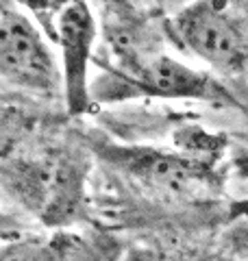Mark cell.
<instances>
[{"instance_id":"6da1fadb","label":"cell","mask_w":248,"mask_h":261,"mask_svg":"<svg viewBox=\"0 0 248 261\" xmlns=\"http://www.w3.org/2000/svg\"><path fill=\"white\" fill-rule=\"evenodd\" d=\"M41 133L13 159L5 161L7 187L39 222L65 228L85 207L87 152L68 140L39 144Z\"/></svg>"},{"instance_id":"7a4b0ae2","label":"cell","mask_w":248,"mask_h":261,"mask_svg":"<svg viewBox=\"0 0 248 261\" xmlns=\"http://www.w3.org/2000/svg\"><path fill=\"white\" fill-rule=\"evenodd\" d=\"M168 33L189 55L203 59L225 79L248 76V39L225 5L196 3L168 22Z\"/></svg>"},{"instance_id":"3957f363","label":"cell","mask_w":248,"mask_h":261,"mask_svg":"<svg viewBox=\"0 0 248 261\" xmlns=\"http://www.w3.org/2000/svg\"><path fill=\"white\" fill-rule=\"evenodd\" d=\"M0 83L22 96H46L59 92V63L48 37L27 13L0 9Z\"/></svg>"},{"instance_id":"277c9868","label":"cell","mask_w":248,"mask_h":261,"mask_svg":"<svg viewBox=\"0 0 248 261\" xmlns=\"http://www.w3.org/2000/svg\"><path fill=\"white\" fill-rule=\"evenodd\" d=\"M41 31L59 48V74L65 113L72 118L85 116L92 107L89 65L98 37V24L87 3L57 5L48 20H41Z\"/></svg>"},{"instance_id":"5b68a950","label":"cell","mask_w":248,"mask_h":261,"mask_svg":"<svg viewBox=\"0 0 248 261\" xmlns=\"http://www.w3.org/2000/svg\"><path fill=\"white\" fill-rule=\"evenodd\" d=\"M122 83L133 87L137 94L157 98H196V100L229 102L225 85L216 79L198 72L189 65L165 55L163 48L144 55L142 59L115 70Z\"/></svg>"},{"instance_id":"8992f818","label":"cell","mask_w":248,"mask_h":261,"mask_svg":"<svg viewBox=\"0 0 248 261\" xmlns=\"http://www.w3.org/2000/svg\"><path fill=\"white\" fill-rule=\"evenodd\" d=\"M109 157L131 178L168 200H189L209 187V174L196 161L153 148H111Z\"/></svg>"},{"instance_id":"52a82bcc","label":"cell","mask_w":248,"mask_h":261,"mask_svg":"<svg viewBox=\"0 0 248 261\" xmlns=\"http://www.w3.org/2000/svg\"><path fill=\"white\" fill-rule=\"evenodd\" d=\"M115 244L105 235L57 231L53 235H11L0 240V261H113Z\"/></svg>"},{"instance_id":"ba28073f","label":"cell","mask_w":248,"mask_h":261,"mask_svg":"<svg viewBox=\"0 0 248 261\" xmlns=\"http://www.w3.org/2000/svg\"><path fill=\"white\" fill-rule=\"evenodd\" d=\"M44 113L22 94H0V161H9L41 133Z\"/></svg>"},{"instance_id":"9c48e42d","label":"cell","mask_w":248,"mask_h":261,"mask_svg":"<svg viewBox=\"0 0 248 261\" xmlns=\"http://www.w3.org/2000/svg\"><path fill=\"white\" fill-rule=\"evenodd\" d=\"M237 235H239V242H242V248L246 250V257H248V228H246V231H242V233L237 231Z\"/></svg>"},{"instance_id":"30bf717a","label":"cell","mask_w":248,"mask_h":261,"mask_svg":"<svg viewBox=\"0 0 248 261\" xmlns=\"http://www.w3.org/2000/svg\"><path fill=\"white\" fill-rule=\"evenodd\" d=\"M235 216H248V202H244V205H237V207H235Z\"/></svg>"}]
</instances>
